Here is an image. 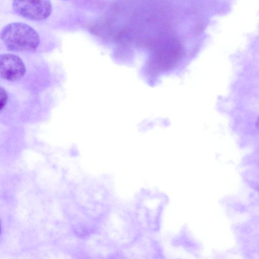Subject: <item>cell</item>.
<instances>
[{"mask_svg":"<svg viewBox=\"0 0 259 259\" xmlns=\"http://www.w3.org/2000/svg\"><path fill=\"white\" fill-rule=\"evenodd\" d=\"M26 68L22 60L12 54L0 55V78L14 81L25 74Z\"/></svg>","mask_w":259,"mask_h":259,"instance_id":"cell-3","label":"cell"},{"mask_svg":"<svg viewBox=\"0 0 259 259\" xmlns=\"http://www.w3.org/2000/svg\"><path fill=\"white\" fill-rule=\"evenodd\" d=\"M8 98V96L6 91L0 85V110L5 106Z\"/></svg>","mask_w":259,"mask_h":259,"instance_id":"cell-4","label":"cell"},{"mask_svg":"<svg viewBox=\"0 0 259 259\" xmlns=\"http://www.w3.org/2000/svg\"><path fill=\"white\" fill-rule=\"evenodd\" d=\"M1 222L0 220V235H1Z\"/></svg>","mask_w":259,"mask_h":259,"instance_id":"cell-5","label":"cell"},{"mask_svg":"<svg viewBox=\"0 0 259 259\" xmlns=\"http://www.w3.org/2000/svg\"><path fill=\"white\" fill-rule=\"evenodd\" d=\"M18 15L31 20H41L48 18L52 12L49 1H15L12 4Z\"/></svg>","mask_w":259,"mask_h":259,"instance_id":"cell-2","label":"cell"},{"mask_svg":"<svg viewBox=\"0 0 259 259\" xmlns=\"http://www.w3.org/2000/svg\"><path fill=\"white\" fill-rule=\"evenodd\" d=\"M0 38L6 47L12 51H31L39 44L36 31L29 25L14 22L5 26L0 32Z\"/></svg>","mask_w":259,"mask_h":259,"instance_id":"cell-1","label":"cell"}]
</instances>
